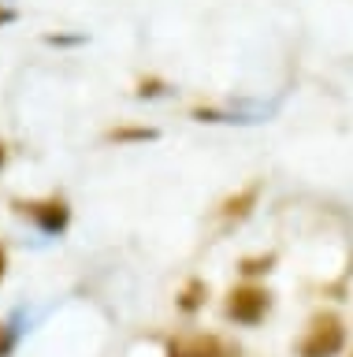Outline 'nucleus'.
Wrapping results in <instances>:
<instances>
[{
    "label": "nucleus",
    "instance_id": "nucleus-12",
    "mask_svg": "<svg viewBox=\"0 0 353 357\" xmlns=\"http://www.w3.org/2000/svg\"><path fill=\"white\" fill-rule=\"evenodd\" d=\"M0 167H4V145H0Z\"/></svg>",
    "mask_w": 353,
    "mask_h": 357
},
{
    "label": "nucleus",
    "instance_id": "nucleus-9",
    "mask_svg": "<svg viewBox=\"0 0 353 357\" xmlns=\"http://www.w3.org/2000/svg\"><path fill=\"white\" fill-rule=\"evenodd\" d=\"M157 86H160V82H141V89H138V93H141V97H157V93H160Z\"/></svg>",
    "mask_w": 353,
    "mask_h": 357
},
{
    "label": "nucleus",
    "instance_id": "nucleus-11",
    "mask_svg": "<svg viewBox=\"0 0 353 357\" xmlns=\"http://www.w3.org/2000/svg\"><path fill=\"white\" fill-rule=\"evenodd\" d=\"M4 268H8V253H4V245H0V279H4Z\"/></svg>",
    "mask_w": 353,
    "mask_h": 357
},
{
    "label": "nucleus",
    "instance_id": "nucleus-10",
    "mask_svg": "<svg viewBox=\"0 0 353 357\" xmlns=\"http://www.w3.org/2000/svg\"><path fill=\"white\" fill-rule=\"evenodd\" d=\"M19 15H15V11L12 8H0V26H8V22H15Z\"/></svg>",
    "mask_w": 353,
    "mask_h": 357
},
{
    "label": "nucleus",
    "instance_id": "nucleus-1",
    "mask_svg": "<svg viewBox=\"0 0 353 357\" xmlns=\"http://www.w3.org/2000/svg\"><path fill=\"white\" fill-rule=\"evenodd\" d=\"M346 350V320L338 312H316L297 342V357H338Z\"/></svg>",
    "mask_w": 353,
    "mask_h": 357
},
{
    "label": "nucleus",
    "instance_id": "nucleus-2",
    "mask_svg": "<svg viewBox=\"0 0 353 357\" xmlns=\"http://www.w3.org/2000/svg\"><path fill=\"white\" fill-rule=\"evenodd\" d=\"M223 312H227V320L242 324V328H257V324L272 312V290L260 287V283L230 287L227 301H223Z\"/></svg>",
    "mask_w": 353,
    "mask_h": 357
},
{
    "label": "nucleus",
    "instance_id": "nucleus-4",
    "mask_svg": "<svg viewBox=\"0 0 353 357\" xmlns=\"http://www.w3.org/2000/svg\"><path fill=\"white\" fill-rule=\"evenodd\" d=\"M168 357H227V350L216 335H190V339H171Z\"/></svg>",
    "mask_w": 353,
    "mask_h": 357
},
{
    "label": "nucleus",
    "instance_id": "nucleus-8",
    "mask_svg": "<svg viewBox=\"0 0 353 357\" xmlns=\"http://www.w3.org/2000/svg\"><path fill=\"white\" fill-rule=\"evenodd\" d=\"M275 257H249V261H242V275H260V272H272Z\"/></svg>",
    "mask_w": 353,
    "mask_h": 357
},
{
    "label": "nucleus",
    "instance_id": "nucleus-6",
    "mask_svg": "<svg viewBox=\"0 0 353 357\" xmlns=\"http://www.w3.org/2000/svg\"><path fill=\"white\" fill-rule=\"evenodd\" d=\"M205 298H208V287L201 283V279H190V283H186V290L179 294V309L182 312H197L205 305Z\"/></svg>",
    "mask_w": 353,
    "mask_h": 357
},
{
    "label": "nucleus",
    "instance_id": "nucleus-5",
    "mask_svg": "<svg viewBox=\"0 0 353 357\" xmlns=\"http://www.w3.org/2000/svg\"><path fill=\"white\" fill-rule=\"evenodd\" d=\"M257 197H260V186L257 183L246 186V190H238L235 197H227L223 205H219V220H223L227 227H230V223H242L253 212V205H257Z\"/></svg>",
    "mask_w": 353,
    "mask_h": 357
},
{
    "label": "nucleus",
    "instance_id": "nucleus-7",
    "mask_svg": "<svg viewBox=\"0 0 353 357\" xmlns=\"http://www.w3.org/2000/svg\"><path fill=\"white\" fill-rule=\"evenodd\" d=\"M157 138V130H149V127H119L112 130V142H152Z\"/></svg>",
    "mask_w": 353,
    "mask_h": 357
},
{
    "label": "nucleus",
    "instance_id": "nucleus-3",
    "mask_svg": "<svg viewBox=\"0 0 353 357\" xmlns=\"http://www.w3.org/2000/svg\"><path fill=\"white\" fill-rule=\"evenodd\" d=\"M19 212H26V216L38 223V231L49 234V238L63 234V231H68V223H71V208H68V201H63V197L30 201V205H19Z\"/></svg>",
    "mask_w": 353,
    "mask_h": 357
}]
</instances>
